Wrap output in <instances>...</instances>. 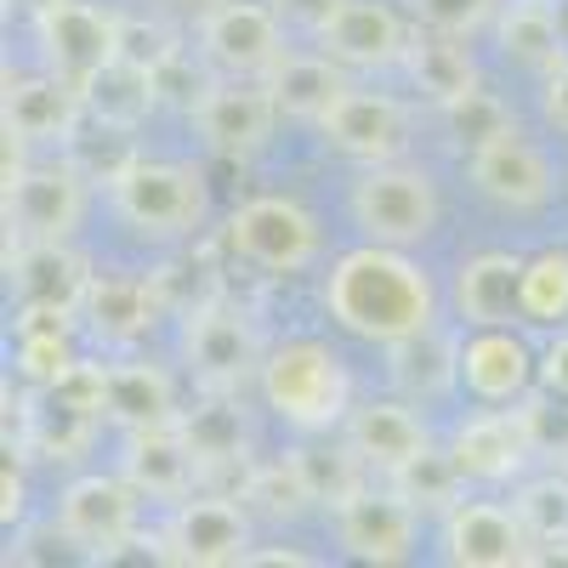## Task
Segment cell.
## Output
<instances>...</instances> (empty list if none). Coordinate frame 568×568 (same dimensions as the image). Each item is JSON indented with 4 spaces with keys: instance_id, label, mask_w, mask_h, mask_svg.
Segmentation results:
<instances>
[{
    "instance_id": "d590c367",
    "label": "cell",
    "mask_w": 568,
    "mask_h": 568,
    "mask_svg": "<svg viewBox=\"0 0 568 568\" xmlns=\"http://www.w3.org/2000/svg\"><path fill=\"white\" fill-rule=\"evenodd\" d=\"M398 495H409L420 511H449L460 500V471L449 460V449H426L420 460H409L398 478H387Z\"/></svg>"
},
{
    "instance_id": "4316f807",
    "label": "cell",
    "mask_w": 568,
    "mask_h": 568,
    "mask_svg": "<svg viewBox=\"0 0 568 568\" xmlns=\"http://www.w3.org/2000/svg\"><path fill=\"white\" fill-rule=\"evenodd\" d=\"M517 284H524V256L511 251H478L455 267L449 284V307L460 329L478 324H517Z\"/></svg>"
},
{
    "instance_id": "603a6c76",
    "label": "cell",
    "mask_w": 568,
    "mask_h": 568,
    "mask_svg": "<svg viewBox=\"0 0 568 568\" xmlns=\"http://www.w3.org/2000/svg\"><path fill=\"white\" fill-rule=\"evenodd\" d=\"M160 302H154V284L142 273H91L85 296H80V329L103 347L131 353L142 336H149Z\"/></svg>"
},
{
    "instance_id": "8992f818",
    "label": "cell",
    "mask_w": 568,
    "mask_h": 568,
    "mask_svg": "<svg viewBox=\"0 0 568 568\" xmlns=\"http://www.w3.org/2000/svg\"><path fill=\"white\" fill-rule=\"evenodd\" d=\"M142 500L125 471H80L58 489V540L85 562H114L142 535Z\"/></svg>"
},
{
    "instance_id": "ac0fdd59",
    "label": "cell",
    "mask_w": 568,
    "mask_h": 568,
    "mask_svg": "<svg viewBox=\"0 0 568 568\" xmlns=\"http://www.w3.org/2000/svg\"><path fill=\"white\" fill-rule=\"evenodd\" d=\"M313 45L336 58L347 74H382L404 69L415 34L393 0H336L329 18L313 29Z\"/></svg>"
},
{
    "instance_id": "ee69618b",
    "label": "cell",
    "mask_w": 568,
    "mask_h": 568,
    "mask_svg": "<svg viewBox=\"0 0 568 568\" xmlns=\"http://www.w3.org/2000/svg\"><path fill=\"white\" fill-rule=\"evenodd\" d=\"M329 7H336V0H273V12H278L284 23H302L307 34L329 18Z\"/></svg>"
},
{
    "instance_id": "4fadbf2b",
    "label": "cell",
    "mask_w": 568,
    "mask_h": 568,
    "mask_svg": "<svg viewBox=\"0 0 568 568\" xmlns=\"http://www.w3.org/2000/svg\"><path fill=\"white\" fill-rule=\"evenodd\" d=\"M438 557L449 568H524L540 562V540L517 506L455 500L449 511H438Z\"/></svg>"
},
{
    "instance_id": "e575fe53",
    "label": "cell",
    "mask_w": 568,
    "mask_h": 568,
    "mask_svg": "<svg viewBox=\"0 0 568 568\" xmlns=\"http://www.w3.org/2000/svg\"><path fill=\"white\" fill-rule=\"evenodd\" d=\"M444 125H449V136L460 142V149L471 154L478 142H489V136L511 131L517 120H511V109H506V98H500V91H489V85H471L466 98L444 103Z\"/></svg>"
},
{
    "instance_id": "484cf974",
    "label": "cell",
    "mask_w": 568,
    "mask_h": 568,
    "mask_svg": "<svg viewBox=\"0 0 568 568\" xmlns=\"http://www.w3.org/2000/svg\"><path fill=\"white\" fill-rule=\"evenodd\" d=\"M7 284H12L18 302H52V307H74L80 313L91 267L63 240H12L7 245Z\"/></svg>"
},
{
    "instance_id": "3957f363",
    "label": "cell",
    "mask_w": 568,
    "mask_h": 568,
    "mask_svg": "<svg viewBox=\"0 0 568 568\" xmlns=\"http://www.w3.org/2000/svg\"><path fill=\"white\" fill-rule=\"evenodd\" d=\"M109 211L142 245H182L211 222V182L187 160H125L109 171Z\"/></svg>"
},
{
    "instance_id": "b9f144b4",
    "label": "cell",
    "mask_w": 568,
    "mask_h": 568,
    "mask_svg": "<svg viewBox=\"0 0 568 568\" xmlns=\"http://www.w3.org/2000/svg\"><path fill=\"white\" fill-rule=\"evenodd\" d=\"M0 495H7V506H0V524H23V511H29V484H23V466L7 460V471H0Z\"/></svg>"
},
{
    "instance_id": "d6a6232c",
    "label": "cell",
    "mask_w": 568,
    "mask_h": 568,
    "mask_svg": "<svg viewBox=\"0 0 568 568\" xmlns=\"http://www.w3.org/2000/svg\"><path fill=\"white\" fill-rule=\"evenodd\" d=\"M517 324H529V329H568V245H546V251L524 256Z\"/></svg>"
},
{
    "instance_id": "7c38bea8",
    "label": "cell",
    "mask_w": 568,
    "mask_h": 568,
    "mask_svg": "<svg viewBox=\"0 0 568 568\" xmlns=\"http://www.w3.org/2000/svg\"><path fill=\"white\" fill-rule=\"evenodd\" d=\"M444 449L460 471V484H511L540 455L535 409L529 404H484L478 415H466L455 426Z\"/></svg>"
},
{
    "instance_id": "d4e9b609",
    "label": "cell",
    "mask_w": 568,
    "mask_h": 568,
    "mask_svg": "<svg viewBox=\"0 0 568 568\" xmlns=\"http://www.w3.org/2000/svg\"><path fill=\"white\" fill-rule=\"evenodd\" d=\"M500 63L524 69L546 80L568 58V18L557 12V0H500V12L489 23Z\"/></svg>"
},
{
    "instance_id": "1f68e13d",
    "label": "cell",
    "mask_w": 568,
    "mask_h": 568,
    "mask_svg": "<svg viewBox=\"0 0 568 568\" xmlns=\"http://www.w3.org/2000/svg\"><path fill=\"white\" fill-rule=\"evenodd\" d=\"M404 69H409V80H415L420 98H433L438 109L455 103V98H466L471 85H484V80H478V58H471L466 34H444V29L415 34Z\"/></svg>"
},
{
    "instance_id": "f6af8a7d",
    "label": "cell",
    "mask_w": 568,
    "mask_h": 568,
    "mask_svg": "<svg viewBox=\"0 0 568 568\" xmlns=\"http://www.w3.org/2000/svg\"><path fill=\"white\" fill-rule=\"evenodd\" d=\"M205 7H211V0H200V12H205Z\"/></svg>"
},
{
    "instance_id": "9c48e42d",
    "label": "cell",
    "mask_w": 568,
    "mask_h": 568,
    "mask_svg": "<svg viewBox=\"0 0 568 568\" xmlns=\"http://www.w3.org/2000/svg\"><path fill=\"white\" fill-rule=\"evenodd\" d=\"M262 336L245 307L205 302L182 318V369L200 382V393H240L262 375Z\"/></svg>"
},
{
    "instance_id": "7402d4cb",
    "label": "cell",
    "mask_w": 568,
    "mask_h": 568,
    "mask_svg": "<svg viewBox=\"0 0 568 568\" xmlns=\"http://www.w3.org/2000/svg\"><path fill=\"white\" fill-rule=\"evenodd\" d=\"M120 471H125V478L149 495V500L176 506V500L194 495L205 460H200L194 444H187L182 420H171V426H142V433H125V444H120Z\"/></svg>"
},
{
    "instance_id": "8d00e7d4",
    "label": "cell",
    "mask_w": 568,
    "mask_h": 568,
    "mask_svg": "<svg viewBox=\"0 0 568 568\" xmlns=\"http://www.w3.org/2000/svg\"><path fill=\"white\" fill-rule=\"evenodd\" d=\"M540 546H568V471L562 478H529L511 500Z\"/></svg>"
},
{
    "instance_id": "f546056e",
    "label": "cell",
    "mask_w": 568,
    "mask_h": 568,
    "mask_svg": "<svg viewBox=\"0 0 568 568\" xmlns=\"http://www.w3.org/2000/svg\"><path fill=\"white\" fill-rule=\"evenodd\" d=\"M291 460H296V471H302L313 506H324V511H336L342 500H353V495L369 489V478H375V471L364 466V455L347 444V433H342V438H336V433H313V438H302V444L291 449Z\"/></svg>"
},
{
    "instance_id": "7a4b0ae2",
    "label": "cell",
    "mask_w": 568,
    "mask_h": 568,
    "mask_svg": "<svg viewBox=\"0 0 568 568\" xmlns=\"http://www.w3.org/2000/svg\"><path fill=\"white\" fill-rule=\"evenodd\" d=\"M262 409L296 438L342 433L353 415V369L324 336H291L273 342L256 375Z\"/></svg>"
},
{
    "instance_id": "836d02e7",
    "label": "cell",
    "mask_w": 568,
    "mask_h": 568,
    "mask_svg": "<svg viewBox=\"0 0 568 568\" xmlns=\"http://www.w3.org/2000/svg\"><path fill=\"white\" fill-rule=\"evenodd\" d=\"M182 433L200 449L205 471L227 466V460H245V415L233 404V393H205L200 409H182Z\"/></svg>"
},
{
    "instance_id": "6da1fadb",
    "label": "cell",
    "mask_w": 568,
    "mask_h": 568,
    "mask_svg": "<svg viewBox=\"0 0 568 568\" xmlns=\"http://www.w3.org/2000/svg\"><path fill=\"white\" fill-rule=\"evenodd\" d=\"M318 302H324V318L342 336L369 342V347L415 342L426 329H438V313H444L433 273L409 251L369 245V240H358L353 251H342L329 262V273L318 284Z\"/></svg>"
},
{
    "instance_id": "9a60e30c",
    "label": "cell",
    "mask_w": 568,
    "mask_h": 568,
    "mask_svg": "<svg viewBox=\"0 0 568 568\" xmlns=\"http://www.w3.org/2000/svg\"><path fill=\"white\" fill-rule=\"evenodd\" d=\"M455 387L471 404H529L540 387V358L511 324H478L460 329L455 342Z\"/></svg>"
},
{
    "instance_id": "d6986e66",
    "label": "cell",
    "mask_w": 568,
    "mask_h": 568,
    "mask_svg": "<svg viewBox=\"0 0 568 568\" xmlns=\"http://www.w3.org/2000/svg\"><path fill=\"white\" fill-rule=\"evenodd\" d=\"M34 40H40L45 69L85 85L98 69L120 58V18L98 7V0H45L34 18Z\"/></svg>"
},
{
    "instance_id": "ba28073f",
    "label": "cell",
    "mask_w": 568,
    "mask_h": 568,
    "mask_svg": "<svg viewBox=\"0 0 568 568\" xmlns=\"http://www.w3.org/2000/svg\"><path fill=\"white\" fill-rule=\"evenodd\" d=\"M291 52V23L273 0H211L200 12V63L222 80H267Z\"/></svg>"
},
{
    "instance_id": "2e32d148",
    "label": "cell",
    "mask_w": 568,
    "mask_h": 568,
    "mask_svg": "<svg viewBox=\"0 0 568 568\" xmlns=\"http://www.w3.org/2000/svg\"><path fill=\"white\" fill-rule=\"evenodd\" d=\"M409 131H415V120L393 91H364V85H347L342 98L324 109V120L313 125V136L347 165L398 160L409 149Z\"/></svg>"
},
{
    "instance_id": "30bf717a",
    "label": "cell",
    "mask_w": 568,
    "mask_h": 568,
    "mask_svg": "<svg viewBox=\"0 0 568 568\" xmlns=\"http://www.w3.org/2000/svg\"><path fill=\"white\" fill-rule=\"evenodd\" d=\"M466 182L484 205H495L506 216H535L562 194V176H557L551 154L517 125L478 142V149L466 154Z\"/></svg>"
},
{
    "instance_id": "83f0119b",
    "label": "cell",
    "mask_w": 568,
    "mask_h": 568,
    "mask_svg": "<svg viewBox=\"0 0 568 568\" xmlns=\"http://www.w3.org/2000/svg\"><path fill=\"white\" fill-rule=\"evenodd\" d=\"M267 91H273V109H278V120H291V125H318L324 120V109L347 91V69L329 58V52H318V45H307V52H284L278 58V69L267 74Z\"/></svg>"
},
{
    "instance_id": "e0dca14e",
    "label": "cell",
    "mask_w": 568,
    "mask_h": 568,
    "mask_svg": "<svg viewBox=\"0 0 568 568\" xmlns=\"http://www.w3.org/2000/svg\"><path fill=\"white\" fill-rule=\"evenodd\" d=\"M187 120H194L200 142H205L216 160L245 165V160H256L267 142H273L278 109H273L267 80H222V74H216L200 98H194Z\"/></svg>"
},
{
    "instance_id": "f1b7e54d",
    "label": "cell",
    "mask_w": 568,
    "mask_h": 568,
    "mask_svg": "<svg viewBox=\"0 0 568 568\" xmlns=\"http://www.w3.org/2000/svg\"><path fill=\"white\" fill-rule=\"evenodd\" d=\"M103 393H109V426H120V433H142V426L182 420L176 382L160 364H149V358H114V364H103Z\"/></svg>"
},
{
    "instance_id": "f35d334b",
    "label": "cell",
    "mask_w": 568,
    "mask_h": 568,
    "mask_svg": "<svg viewBox=\"0 0 568 568\" xmlns=\"http://www.w3.org/2000/svg\"><path fill=\"white\" fill-rule=\"evenodd\" d=\"M495 12H500V0H415V18H420L426 29L466 34V40L478 34V29H489Z\"/></svg>"
},
{
    "instance_id": "8fae6325",
    "label": "cell",
    "mask_w": 568,
    "mask_h": 568,
    "mask_svg": "<svg viewBox=\"0 0 568 568\" xmlns=\"http://www.w3.org/2000/svg\"><path fill=\"white\" fill-rule=\"evenodd\" d=\"M154 557L176 568H227L245 562L256 535H251V506L222 500V495H187L165 511V524L154 535Z\"/></svg>"
},
{
    "instance_id": "7bdbcfd3",
    "label": "cell",
    "mask_w": 568,
    "mask_h": 568,
    "mask_svg": "<svg viewBox=\"0 0 568 568\" xmlns=\"http://www.w3.org/2000/svg\"><path fill=\"white\" fill-rule=\"evenodd\" d=\"M313 562H324V557L296 551V546H251V557L240 568H313Z\"/></svg>"
},
{
    "instance_id": "ab89813d",
    "label": "cell",
    "mask_w": 568,
    "mask_h": 568,
    "mask_svg": "<svg viewBox=\"0 0 568 568\" xmlns=\"http://www.w3.org/2000/svg\"><path fill=\"white\" fill-rule=\"evenodd\" d=\"M540 120H546V131L568 136V58L540 80Z\"/></svg>"
},
{
    "instance_id": "74e56055",
    "label": "cell",
    "mask_w": 568,
    "mask_h": 568,
    "mask_svg": "<svg viewBox=\"0 0 568 568\" xmlns=\"http://www.w3.org/2000/svg\"><path fill=\"white\" fill-rule=\"evenodd\" d=\"M245 506H251V511H273V517H296V511H307V506H313V495H307V484H302L296 460L284 455V460H273V466L251 471V484H245Z\"/></svg>"
},
{
    "instance_id": "5b68a950",
    "label": "cell",
    "mask_w": 568,
    "mask_h": 568,
    "mask_svg": "<svg viewBox=\"0 0 568 568\" xmlns=\"http://www.w3.org/2000/svg\"><path fill=\"white\" fill-rule=\"evenodd\" d=\"M91 211L85 171L63 154H34L7 136V233L12 240H63L74 245ZM7 240V245H12Z\"/></svg>"
},
{
    "instance_id": "60d3db41",
    "label": "cell",
    "mask_w": 568,
    "mask_h": 568,
    "mask_svg": "<svg viewBox=\"0 0 568 568\" xmlns=\"http://www.w3.org/2000/svg\"><path fill=\"white\" fill-rule=\"evenodd\" d=\"M540 387H546L551 398L568 404V329H557L551 347L540 353Z\"/></svg>"
},
{
    "instance_id": "4dcf8cb0",
    "label": "cell",
    "mask_w": 568,
    "mask_h": 568,
    "mask_svg": "<svg viewBox=\"0 0 568 568\" xmlns=\"http://www.w3.org/2000/svg\"><path fill=\"white\" fill-rule=\"evenodd\" d=\"M80 98H85L91 120H103L114 131H131V125L149 120L154 103H160V69H142L131 58H114L109 69H98L80 85Z\"/></svg>"
},
{
    "instance_id": "52a82bcc",
    "label": "cell",
    "mask_w": 568,
    "mask_h": 568,
    "mask_svg": "<svg viewBox=\"0 0 568 568\" xmlns=\"http://www.w3.org/2000/svg\"><path fill=\"white\" fill-rule=\"evenodd\" d=\"M222 240H227L233 262H245L256 273H273V278L307 273L324 256L318 216L302 200H291V194H256V200H245L240 211L227 216Z\"/></svg>"
},
{
    "instance_id": "cb8c5ba5",
    "label": "cell",
    "mask_w": 568,
    "mask_h": 568,
    "mask_svg": "<svg viewBox=\"0 0 568 568\" xmlns=\"http://www.w3.org/2000/svg\"><path fill=\"white\" fill-rule=\"evenodd\" d=\"M80 313L74 307H52V302H18L12 318V364L29 387H52L80 364Z\"/></svg>"
},
{
    "instance_id": "ffe728a7",
    "label": "cell",
    "mask_w": 568,
    "mask_h": 568,
    "mask_svg": "<svg viewBox=\"0 0 568 568\" xmlns=\"http://www.w3.org/2000/svg\"><path fill=\"white\" fill-rule=\"evenodd\" d=\"M85 120V98L80 85L40 69V74H7V136H18L23 149L45 154L63 149Z\"/></svg>"
},
{
    "instance_id": "277c9868",
    "label": "cell",
    "mask_w": 568,
    "mask_h": 568,
    "mask_svg": "<svg viewBox=\"0 0 568 568\" xmlns=\"http://www.w3.org/2000/svg\"><path fill=\"white\" fill-rule=\"evenodd\" d=\"M347 222L369 245L420 251L444 222V187L433 171L404 154L382 165H358V176L347 182Z\"/></svg>"
},
{
    "instance_id": "5bb4252c",
    "label": "cell",
    "mask_w": 568,
    "mask_h": 568,
    "mask_svg": "<svg viewBox=\"0 0 568 568\" xmlns=\"http://www.w3.org/2000/svg\"><path fill=\"white\" fill-rule=\"evenodd\" d=\"M329 529H336L342 557L398 568V562H415V551H420V506L409 495H398L393 484L387 489L369 484L329 511Z\"/></svg>"
},
{
    "instance_id": "44dd1931",
    "label": "cell",
    "mask_w": 568,
    "mask_h": 568,
    "mask_svg": "<svg viewBox=\"0 0 568 568\" xmlns=\"http://www.w3.org/2000/svg\"><path fill=\"white\" fill-rule=\"evenodd\" d=\"M347 444L364 455V466L375 478H398L409 460H420L433 444V426L415 415V398H364L347 415Z\"/></svg>"
}]
</instances>
